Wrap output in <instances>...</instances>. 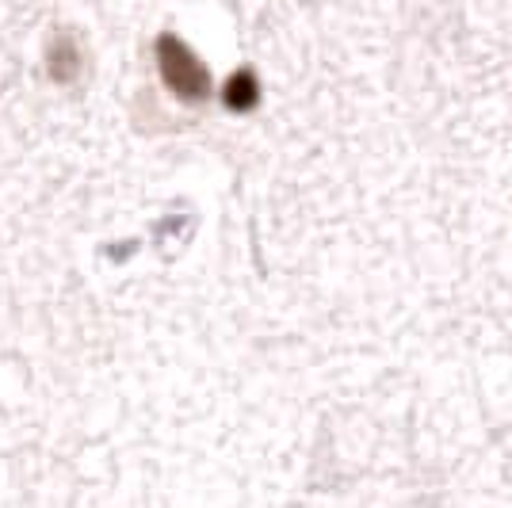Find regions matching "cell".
<instances>
[{"mask_svg": "<svg viewBox=\"0 0 512 508\" xmlns=\"http://www.w3.org/2000/svg\"><path fill=\"white\" fill-rule=\"evenodd\" d=\"M153 62H157V73H161L165 88H169L180 104L199 107L211 100L214 92L211 69H207V62L176 31H161L153 39Z\"/></svg>", "mask_w": 512, "mask_h": 508, "instance_id": "cell-1", "label": "cell"}, {"mask_svg": "<svg viewBox=\"0 0 512 508\" xmlns=\"http://www.w3.org/2000/svg\"><path fill=\"white\" fill-rule=\"evenodd\" d=\"M85 43L73 27H58L50 39H46V73L54 85H77L81 73H85Z\"/></svg>", "mask_w": 512, "mask_h": 508, "instance_id": "cell-2", "label": "cell"}, {"mask_svg": "<svg viewBox=\"0 0 512 508\" xmlns=\"http://www.w3.org/2000/svg\"><path fill=\"white\" fill-rule=\"evenodd\" d=\"M222 107L226 111H237V115H245V111H256L260 104V77H256L253 65H241L234 69L226 81H222Z\"/></svg>", "mask_w": 512, "mask_h": 508, "instance_id": "cell-3", "label": "cell"}]
</instances>
